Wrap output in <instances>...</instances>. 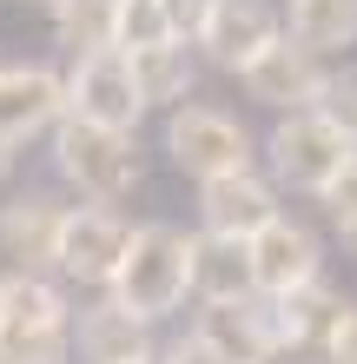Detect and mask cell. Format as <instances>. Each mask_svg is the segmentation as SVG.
I'll return each instance as SVG.
<instances>
[{"label": "cell", "instance_id": "1", "mask_svg": "<svg viewBox=\"0 0 357 364\" xmlns=\"http://www.w3.org/2000/svg\"><path fill=\"white\" fill-rule=\"evenodd\" d=\"M192 291V239L179 225H133V245H126V265L113 278V305H126L133 318L159 325L172 318Z\"/></svg>", "mask_w": 357, "mask_h": 364}, {"label": "cell", "instance_id": "2", "mask_svg": "<svg viewBox=\"0 0 357 364\" xmlns=\"http://www.w3.org/2000/svg\"><path fill=\"white\" fill-rule=\"evenodd\" d=\"M0 364H73V311L40 272L0 278Z\"/></svg>", "mask_w": 357, "mask_h": 364}, {"label": "cell", "instance_id": "3", "mask_svg": "<svg viewBox=\"0 0 357 364\" xmlns=\"http://www.w3.org/2000/svg\"><path fill=\"white\" fill-rule=\"evenodd\" d=\"M53 166H60L67 186H79L99 205H113V199H126L139 186L133 133H113V126H93V119H73V113L53 126Z\"/></svg>", "mask_w": 357, "mask_h": 364}, {"label": "cell", "instance_id": "4", "mask_svg": "<svg viewBox=\"0 0 357 364\" xmlns=\"http://www.w3.org/2000/svg\"><path fill=\"white\" fill-rule=\"evenodd\" d=\"M271 166H278L285 186L318 192V199H324V192L357 166V139L324 113V106H311V113H285L278 126H271Z\"/></svg>", "mask_w": 357, "mask_h": 364}, {"label": "cell", "instance_id": "5", "mask_svg": "<svg viewBox=\"0 0 357 364\" xmlns=\"http://www.w3.org/2000/svg\"><path fill=\"white\" fill-rule=\"evenodd\" d=\"M165 153L199 186L225 179V173H251V133L232 113H219V106H179V113L165 119Z\"/></svg>", "mask_w": 357, "mask_h": 364}, {"label": "cell", "instance_id": "6", "mask_svg": "<svg viewBox=\"0 0 357 364\" xmlns=\"http://www.w3.org/2000/svg\"><path fill=\"white\" fill-rule=\"evenodd\" d=\"M67 113L93 119V126H113V133H133V126L145 119V93L133 80V60H126L119 47L73 60V73H67Z\"/></svg>", "mask_w": 357, "mask_h": 364}, {"label": "cell", "instance_id": "7", "mask_svg": "<svg viewBox=\"0 0 357 364\" xmlns=\"http://www.w3.org/2000/svg\"><path fill=\"white\" fill-rule=\"evenodd\" d=\"M126 245H133V225L106 205H67V225H60V252H53V272H67L73 285H106L126 265Z\"/></svg>", "mask_w": 357, "mask_h": 364}, {"label": "cell", "instance_id": "8", "mask_svg": "<svg viewBox=\"0 0 357 364\" xmlns=\"http://www.w3.org/2000/svg\"><path fill=\"white\" fill-rule=\"evenodd\" d=\"M238 80H245V93H251V100L278 106V113H311V106H324V93H331V73L318 67V53L298 47L291 33H278V40H271V47L238 73Z\"/></svg>", "mask_w": 357, "mask_h": 364}, {"label": "cell", "instance_id": "9", "mask_svg": "<svg viewBox=\"0 0 357 364\" xmlns=\"http://www.w3.org/2000/svg\"><path fill=\"white\" fill-rule=\"evenodd\" d=\"M67 119V80L53 67H0V139L27 146Z\"/></svg>", "mask_w": 357, "mask_h": 364}, {"label": "cell", "instance_id": "10", "mask_svg": "<svg viewBox=\"0 0 357 364\" xmlns=\"http://www.w3.org/2000/svg\"><path fill=\"white\" fill-rule=\"evenodd\" d=\"M251 245V272H258V298H291L304 285H318V232L298 225V219H271Z\"/></svg>", "mask_w": 357, "mask_h": 364}, {"label": "cell", "instance_id": "11", "mask_svg": "<svg viewBox=\"0 0 357 364\" xmlns=\"http://www.w3.org/2000/svg\"><path fill=\"white\" fill-rule=\"evenodd\" d=\"M278 33H285V27H278V14H271L265 0H219L212 20H205V33H199V47H205V60H212V67L245 73Z\"/></svg>", "mask_w": 357, "mask_h": 364}, {"label": "cell", "instance_id": "12", "mask_svg": "<svg viewBox=\"0 0 357 364\" xmlns=\"http://www.w3.org/2000/svg\"><path fill=\"white\" fill-rule=\"evenodd\" d=\"M199 219L219 239H258V232L278 219V192H271L258 173H225L199 186Z\"/></svg>", "mask_w": 357, "mask_h": 364}, {"label": "cell", "instance_id": "13", "mask_svg": "<svg viewBox=\"0 0 357 364\" xmlns=\"http://www.w3.org/2000/svg\"><path fill=\"white\" fill-rule=\"evenodd\" d=\"M192 291L205 298V305H251V298H258L251 245L245 239H219V232H199L192 239Z\"/></svg>", "mask_w": 357, "mask_h": 364}, {"label": "cell", "instance_id": "14", "mask_svg": "<svg viewBox=\"0 0 357 364\" xmlns=\"http://www.w3.org/2000/svg\"><path fill=\"white\" fill-rule=\"evenodd\" d=\"M199 338L212 351H225V364H271L278 358V325H271L265 298H251V305H205Z\"/></svg>", "mask_w": 357, "mask_h": 364}, {"label": "cell", "instance_id": "15", "mask_svg": "<svg viewBox=\"0 0 357 364\" xmlns=\"http://www.w3.org/2000/svg\"><path fill=\"white\" fill-rule=\"evenodd\" d=\"M145 331H153L145 318H133L126 305H113V298H99L93 311H79L73 345H79L87 364H153V338Z\"/></svg>", "mask_w": 357, "mask_h": 364}, {"label": "cell", "instance_id": "16", "mask_svg": "<svg viewBox=\"0 0 357 364\" xmlns=\"http://www.w3.org/2000/svg\"><path fill=\"white\" fill-rule=\"evenodd\" d=\"M60 225H67V205H53L47 192H27V199L0 205V252L20 272H40L60 252Z\"/></svg>", "mask_w": 357, "mask_h": 364}, {"label": "cell", "instance_id": "17", "mask_svg": "<svg viewBox=\"0 0 357 364\" xmlns=\"http://www.w3.org/2000/svg\"><path fill=\"white\" fill-rule=\"evenodd\" d=\"M265 305H271V325H278V351H298V345H324V338H331L344 298L318 278V285H304L291 298H265Z\"/></svg>", "mask_w": 357, "mask_h": 364}, {"label": "cell", "instance_id": "18", "mask_svg": "<svg viewBox=\"0 0 357 364\" xmlns=\"http://www.w3.org/2000/svg\"><path fill=\"white\" fill-rule=\"evenodd\" d=\"M133 60V80L145 106H185V93H192V53H185V40H165V47H145V53H126Z\"/></svg>", "mask_w": 357, "mask_h": 364}, {"label": "cell", "instance_id": "19", "mask_svg": "<svg viewBox=\"0 0 357 364\" xmlns=\"http://www.w3.org/2000/svg\"><path fill=\"white\" fill-rule=\"evenodd\" d=\"M298 47L311 53H338L357 40V0H291V27H285Z\"/></svg>", "mask_w": 357, "mask_h": 364}, {"label": "cell", "instance_id": "20", "mask_svg": "<svg viewBox=\"0 0 357 364\" xmlns=\"http://www.w3.org/2000/svg\"><path fill=\"white\" fill-rule=\"evenodd\" d=\"M113 20H119V0H60L53 33H60V47H73V60H87L113 47Z\"/></svg>", "mask_w": 357, "mask_h": 364}, {"label": "cell", "instance_id": "21", "mask_svg": "<svg viewBox=\"0 0 357 364\" xmlns=\"http://www.w3.org/2000/svg\"><path fill=\"white\" fill-rule=\"evenodd\" d=\"M165 40H172L165 0H119V20H113V47L119 53H145V47H165Z\"/></svg>", "mask_w": 357, "mask_h": 364}, {"label": "cell", "instance_id": "22", "mask_svg": "<svg viewBox=\"0 0 357 364\" xmlns=\"http://www.w3.org/2000/svg\"><path fill=\"white\" fill-rule=\"evenodd\" d=\"M219 0H165V20H172V40H185V47H199L205 20H212Z\"/></svg>", "mask_w": 357, "mask_h": 364}, {"label": "cell", "instance_id": "23", "mask_svg": "<svg viewBox=\"0 0 357 364\" xmlns=\"http://www.w3.org/2000/svg\"><path fill=\"white\" fill-rule=\"evenodd\" d=\"M324 358L331 364H357V305L338 311V325H331V338H324Z\"/></svg>", "mask_w": 357, "mask_h": 364}, {"label": "cell", "instance_id": "24", "mask_svg": "<svg viewBox=\"0 0 357 364\" xmlns=\"http://www.w3.org/2000/svg\"><path fill=\"white\" fill-rule=\"evenodd\" d=\"M324 113L344 126V133L357 139V80H331V93H324Z\"/></svg>", "mask_w": 357, "mask_h": 364}, {"label": "cell", "instance_id": "25", "mask_svg": "<svg viewBox=\"0 0 357 364\" xmlns=\"http://www.w3.org/2000/svg\"><path fill=\"white\" fill-rule=\"evenodd\" d=\"M159 364H225V351H212L199 331H185L179 345H165V358H159Z\"/></svg>", "mask_w": 357, "mask_h": 364}, {"label": "cell", "instance_id": "26", "mask_svg": "<svg viewBox=\"0 0 357 364\" xmlns=\"http://www.w3.org/2000/svg\"><path fill=\"white\" fill-rule=\"evenodd\" d=\"M324 205H331V219H338V225H351V219H357V166H351V173L324 192Z\"/></svg>", "mask_w": 357, "mask_h": 364}, {"label": "cell", "instance_id": "27", "mask_svg": "<svg viewBox=\"0 0 357 364\" xmlns=\"http://www.w3.org/2000/svg\"><path fill=\"white\" fill-rule=\"evenodd\" d=\"M7 166H13V146H7V139H0V179H7Z\"/></svg>", "mask_w": 357, "mask_h": 364}, {"label": "cell", "instance_id": "28", "mask_svg": "<svg viewBox=\"0 0 357 364\" xmlns=\"http://www.w3.org/2000/svg\"><path fill=\"white\" fill-rule=\"evenodd\" d=\"M338 232H344V245H351V252H357V219H351V225H338Z\"/></svg>", "mask_w": 357, "mask_h": 364}, {"label": "cell", "instance_id": "29", "mask_svg": "<svg viewBox=\"0 0 357 364\" xmlns=\"http://www.w3.org/2000/svg\"><path fill=\"white\" fill-rule=\"evenodd\" d=\"M47 7H60V0H47Z\"/></svg>", "mask_w": 357, "mask_h": 364}]
</instances>
